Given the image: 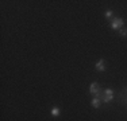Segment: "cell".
Returning <instances> with one entry per match:
<instances>
[{
	"mask_svg": "<svg viewBox=\"0 0 127 121\" xmlns=\"http://www.w3.org/2000/svg\"><path fill=\"white\" fill-rule=\"evenodd\" d=\"M123 19L122 18H114L112 22H111V28L112 30H120L123 28Z\"/></svg>",
	"mask_w": 127,
	"mask_h": 121,
	"instance_id": "obj_1",
	"label": "cell"
},
{
	"mask_svg": "<svg viewBox=\"0 0 127 121\" xmlns=\"http://www.w3.org/2000/svg\"><path fill=\"white\" fill-rule=\"evenodd\" d=\"M114 100V90L112 89H104V100L103 101L105 102V104H108V102H111Z\"/></svg>",
	"mask_w": 127,
	"mask_h": 121,
	"instance_id": "obj_2",
	"label": "cell"
},
{
	"mask_svg": "<svg viewBox=\"0 0 127 121\" xmlns=\"http://www.w3.org/2000/svg\"><path fill=\"white\" fill-rule=\"evenodd\" d=\"M95 69L97 71H105L107 67H105V60L104 59H99L97 62L95 63Z\"/></svg>",
	"mask_w": 127,
	"mask_h": 121,
	"instance_id": "obj_3",
	"label": "cell"
},
{
	"mask_svg": "<svg viewBox=\"0 0 127 121\" xmlns=\"http://www.w3.org/2000/svg\"><path fill=\"white\" fill-rule=\"evenodd\" d=\"M99 90H100V86H99L97 82H92V83H91V86H89V93H91L92 96H95L96 93L99 92Z\"/></svg>",
	"mask_w": 127,
	"mask_h": 121,
	"instance_id": "obj_4",
	"label": "cell"
},
{
	"mask_svg": "<svg viewBox=\"0 0 127 121\" xmlns=\"http://www.w3.org/2000/svg\"><path fill=\"white\" fill-rule=\"evenodd\" d=\"M100 101H101L100 98H97V97H95V96H93L92 101H91V105H92V106L95 108V109H97L99 106H100Z\"/></svg>",
	"mask_w": 127,
	"mask_h": 121,
	"instance_id": "obj_5",
	"label": "cell"
},
{
	"mask_svg": "<svg viewBox=\"0 0 127 121\" xmlns=\"http://www.w3.org/2000/svg\"><path fill=\"white\" fill-rule=\"evenodd\" d=\"M60 113H61V110H60V108H58V106H53V108H51L50 114H51L53 117H58V116H60Z\"/></svg>",
	"mask_w": 127,
	"mask_h": 121,
	"instance_id": "obj_6",
	"label": "cell"
},
{
	"mask_svg": "<svg viewBox=\"0 0 127 121\" xmlns=\"http://www.w3.org/2000/svg\"><path fill=\"white\" fill-rule=\"evenodd\" d=\"M120 36H123V38L127 36V30L126 28H120Z\"/></svg>",
	"mask_w": 127,
	"mask_h": 121,
	"instance_id": "obj_7",
	"label": "cell"
},
{
	"mask_svg": "<svg viewBox=\"0 0 127 121\" xmlns=\"http://www.w3.org/2000/svg\"><path fill=\"white\" fill-rule=\"evenodd\" d=\"M112 14H114V12H112V11H111V10H107V11H105V12H104V15H105V18H111V16H112Z\"/></svg>",
	"mask_w": 127,
	"mask_h": 121,
	"instance_id": "obj_8",
	"label": "cell"
},
{
	"mask_svg": "<svg viewBox=\"0 0 127 121\" xmlns=\"http://www.w3.org/2000/svg\"><path fill=\"white\" fill-rule=\"evenodd\" d=\"M126 90H127V89H126Z\"/></svg>",
	"mask_w": 127,
	"mask_h": 121,
	"instance_id": "obj_9",
	"label": "cell"
}]
</instances>
